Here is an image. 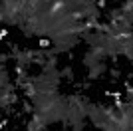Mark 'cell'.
<instances>
[{"label":"cell","instance_id":"obj_2","mask_svg":"<svg viewBox=\"0 0 133 131\" xmlns=\"http://www.w3.org/2000/svg\"><path fill=\"white\" fill-rule=\"evenodd\" d=\"M6 34H8L6 30H0V40H4V38H6Z\"/></svg>","mask_w":133,"mask_h":131},{"label":"cell","instance_id":"obj_1","mask_svg":"<svg viewBox=\"0 0 133 131\" xmlns=\"http://www.w3.org/2000/svg\"><path fill=\"white\" fill-rule=\"evenodd\" d=\"M50 46H52V42H50V38H40V48H42V50H48V48H50Z\"/></svg>","mask_w":133,"mask_h":131}]
</instances>
